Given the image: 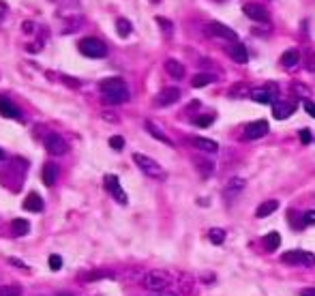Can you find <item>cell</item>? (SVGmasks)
I'll return each mask as SVG.
<instances>
[{
  "label": "cell",
  "mask_w": 315,
  "mask_h": 296,
  "mask_svg": "<svg viewBox=\"0 0 315 296\" xmlns=\"http://www.w3.org/2000/svg\"><path fill=\"white\" fill-rule=\"evenodd\" d=\"M28 230H30V223L26 219H15L11 223V234L13 236H26L28 234Z\"/></svg>",
  "instance_id": "obj_26"
},
{
  "label": "cell",
  "mask_w": 315,
  "mask_h": 296,
  "mask_svg": "<svg viewBox=\"0 0 315 296\" xmlns=\"http://www.w3.org/2000/svg\"><path fill=\"white\" fill-rule=\"evenodd\" d=\"M105 101L107 103H124L129 99V88H118V91H112V93H105Z\"/></svg>",
  "instance_id": "obj_24"
},
{
  "label": "cell",
  "mask_w": 315,
  "mask_h": 296,
  "mask_svg": "<svg viewBox=\"0 0 315 296\" xmlns=\"http://www.w3.org/2000/svg\"><path fill=\"white\" fill-rule=\"evenodd\" d=\"M294 103H290V101H277L275 103V107H273V116L277 120H285V118H290V116L294 114Z\"/></svg>",
  "instance_id": "obj_15"
},
{
  "label": "cell",
  "mask_w": 315,
  "mask_h": 296,
  "mask_svg": "<svg viewBox=\"0 0 315 296\" xmlns=\"http://www.w3.org/2000/svg\"><path fill=\"white\" fill-rule=\"evenodd\" d=\"M148 3H152V5H157V3H159V0H148Z\"/></svg>",
  "instance_id": "obj_48"
},
{
  "label": "cell",
  "mask_w": 315,
  "mask_h": 296,
  "mask_svg": "<svg viewBox=\"0 0 315 296\" xmlns=\"http://www.w3.org/2000/svg\"><path fill=\"white\" fill-rule=\"evenodd\" d=\"M24 208L26 210H30V213H41L43 210V200H41V195L39 193H28V197L24 200Z\"/></svg>",
  "instance_id": "obj_19"
},
{
  "label": "cell",
  "mask_w": 315,
  "mask_h": 296,
  "mask_svg": "<svg viewBox=\"0 0 315 296\" xmlns=\"http://www.w3.org/2000/svg\"><path fill=\"white\" fill-rule=\"evenodd\" d=\"M133 161H135V165H138L140 170L146 176H150V178H157V181H163V178L167 176L165 174V170L161 167L155 159H150V157H146V155H142V152H135L133 155Z\"/></svg>",
  "instance_id": "obj_2"
},
{
  "label": "cell",
  "mask_w": 315,
  "mask_h": 296,
  "mask_svg": "<svg viewBox=\"0 0 315 296\" xmlns=\"http://www.w3.org/2000/svg\"><path fill=\"white\" fill-rule=\"evenodd\" d=\"M275 210H279V202L277 200H268V202H262L257 206V210H255V217L257 219H264V217H270Z\"/></svg>",
  "instance_id": "obj_20"
},
{
  "label": "cell",
  "mask_w": 315,
  "mask_h": 296,
  "mask_svg": "<svg viewBox=\"0 0 315 296\" xmlns=\"http://www.w3.org/2000/svg\"><path fill=\"white\" fill-rule=\"evenodd\" d=\"M144 288L150 292H163L172 285V275L167 271H161V268H155V271H148L144 275Z\"/></svg>",
  "instance_id": "obj_1"
},
{
  "label": "cell",
  "mask_w": 315,
  "mask_h": 296,
  "mask_svg": "<svg viewBox=\"0 0 315 296\" xmlns=\"http://www.w3.org/2000/svg\"><path fill=\"white\" fill-rule=\"evenodd\" d=\"M300 142H302V144H311V142H313V136H311L309 129H300Z\"/></svg>",
  "instance_id": "obj_38"
},
{
  "label": "cell",
  "mask_w": 315,
  "mask_h": 296,
  "mask_svg": "<svg viewBox=\"0 0 315 296\" xmlns=\"http://www.w3.org/2000/svg\"><path fill=\"white\" fill-rule=\"evenodd\" d=\"M101 277H114L112 273H90L86 277V281H97V279H101Z\"/></svg>",
  "instance_id": "obj_40"
},
{
  "label": "cell",
  "mask_w": 315,
  "mask_h": 296,
  "mask_svg": "<svg viewBox=\"0 0 315 296\" xmlns=\"http://www.w3.org/2000/svg\"><path fill=\"white\" fill-rule=\"evenodd\" d=\"M22 30H24V32H32V30H34V24H32V22H24Z\"/></svg>",
  "instance_id": "obj_44"
},
{
  "label": "cell",
  "mask_w": 315,
  "mask_h": 296,
  "mask_svg": "<svg viewBox=\"0 0 315 296\" xmlns=\"http://www.w3.org/2000/svg\"><path fill=\"white\" fill-rule=\"evenodd\" d=\"M245 178H240V176H232L230 181H228V185L223 187V197L228 202H232V200H236V197L245 191Z\"/></svg>",
  "instance_id": "obj_8"
},
{
  "label": "cell",
  "mask_w": 315,
  "mask_h": 296,
  "mask_svg": "<svg viewBox=\"0 0 315 296\" xmlns=\"http://www.w3.org/2000/svg\"><path fill=\"white\" fill-rule=\"evenodd\" d=\"M131 30H133V26L129 20H124V17H118V20H116V32H118L120 37H129Z\"/></svg>",
  "instance_id": "obj_27"
},
{
  "label": "cell",
  "mask_w": 315,
  "mask_h": 296,
  "mask_svg": "<svg viewBox=\"0 0 315 296\" xmlns=\"http://www.w3.org/2000/svg\"><path fill=\"white\" fill-rule=\"evenodd\" d=\"M206 32H210V34H214V37H219V39H228L232 43H236V39H238V34L234 32L232 28H228L225 24H221V22H210L208 26H206Z\"/></svg>",
  "instance_id": "obj_9"
},
{
  "label": "cell",
  "mask_w": 315,
  "mask_h": 296,
  "mask_svg": "<svg viewBox=\"0 0 315 296\" xmlns=\"http://www.w3.org/2000/svg\"><path fill=\"white\" fill-rule=\"evenodd\" d=\"M230 56H232V60L234 62H238V65H245V62L249 60V52H247V48L242 46V43H232V48H230Z\"/></svg>",
  "instance_id": "obj_18"
},
{
  "label": "cell",
  "mask_w": 315,
  "mask_h": 296,
  "mask_svg": "<svg viewBox=\"0 0 315 296\" xmlns=\"http://www.w3.org/2000/svg\"><path fill=\"white\" fill-rule=\"evenodd\" d=\"M212 79H214V77H212L210 73H197V75L193 77V82H191V84H193L195 88H202V86H206V84H210Z\"/></svg>",
  "instance_id": "obj_31"
},
{
  "label": "cell",
  "mask_w": 315,
  "mask_h": 296,
  "mask_svg": "<svg viewBox=\"0 0 315 296\" xmlns=\"http://www.w3.org/2000/svg\"><path fill=\"white\" fill-rule=\"evenodd\" d=\"M180 99V88H176V86H167V88H163L159 95H157V99H155V103L159 105V107H167V105H174L176 101Z\"/></svg>",
  "instance_id": "obj_10"
},
{
  "label": "cell",
  "mask_w": 315,
  "mask_h": 296,
  "mask_svg": "<svg viewBox=\"0 0 315 296\" xmlns=\"http://www.w3.org/2000/svg\"><path fill=\"white\" fill-rule=\"evenodd\" d=\"M208 238H210L212 245H223V240H225V230H223V228H210Z\"/></svg>",
  "instance_id": "obj_29"
},
{
  "label": "cell",
  "mask_w": 315,
  "mask_h": 296,
  "mask_svg": "<svg viewBox=\"0 0 315 296\" xmlns=\"http://www.w3.org/2000/svg\"><path fill=\"white\" fill-rule=\"evenodd\" d=\"M0 159H3V150H0Z\"/></svg>",
  "instance_id": "obj_49"
},
{
  "label": "cell",
  "mask_w": 315,
  "mask_h": 296,
  "mask_svg": "<svg viewBox=\"0 0 315 296\" xmlns=\"http://www.w3.org/2000/svg\"><path fill=\"white\" fill-rule=\"evenodd\" d=\"M242 11H245V15H247V17H251V20H253V22H262V24L270 22V13L266 11V9H264L262 5L249 3V5H245V7H242Z\"/></svg>",
  "instance_id": "obj_11"
},
{
  "label": "cell",
  "mask_w": 315,
  "mask_h": 296,
  "mask_svg": "<svg viewBox=\"0 0 315 296\" xmlns=\"http://www.w3.org/2000/svg\"><path fill=\"white\" fill-rule=\"evenodd\" d=\"M165 71H167V75L174 77V79H183L187 75L185 65H183V62H178V60H174V58L165 60Z\"/></svg>",
  "instance_id": "obj_17"
},
{
  "label": "cell",
  "mask_w": 315,
  "mask_h": 296,
  "mask_svg": "<svg viewBox=\"0 0 315 296\" xmlns=\"http://www.w3.org/2000/svg\"><path fill=\"white\" fill-rule=\"evenodd\" d=\"M152 296H176V294H172V292H155Z\"/></svg>",
  "instance_id": "obj_45"
},
{
  "label": "cell",
  "mask_w": 315,
  "mask_h": 296,
  "mask_svg": "<svg viewBox=\"0 0 315 296\" xmlns=\"http://www.w3.org/2000/svg\"><path fill=\"white\" fill-rule=\"evenodd\" d=\"M178 283H180V290H183V294H191V292H193V279H191V277L185 275Z\"/></svg>",
  "instance_id": "obj_32"
},
{
  "label": "cell",
  "mask_w": 315,
  "mask_h": 296,
  "mask_svg": "<svg viewBox=\"0 0 315 296\" xmlns=\"http://www.w3.org/2000/svg\"><path fill=\"white\" fill-rule=\"evenodd\" d=\"M307 69H309V71H315V54H309V58H307Z\"/></svg>",
  "instance_id": "obj_41"
},
{
  "label": "cell",
  "mask_w": 315,
  "mask_h": 296,
  "mask_svg": "<svg viewBox=\"0 0 315 296\" xmlns=\"http://www.w3.org/2000/svg\"><path fill=\"white\" fill-rule=\"evenodd\" d=\"M253 99L257 103H277V99H279V86L277 84H266L264 88H257V91H253Z\"/></svg>",
  "instance_id": "obj_7"
},
{
  "label": "cell",
  "mask_w": 315,
  "mask_h": 296,
  "mask_svg": "<svg viewBox=\"0 0 315 296\" xmlns=\"http://www.w3.org/2000/svg\"><path fill=\"white\" fill-rule=\"evenodd\" d=\"M56 296H73V294H69V292H62V294H56Z\"/></svg>",
  "instance_id": "obj_47"
},
{
  "label": "cell",
  "mask_w": 315,
  "mask_h": 296,
  "mask_svg": "<svg viewBox=\"0 0 315 296\" xmlns=\"http://www.w3.org/2000/svg\"><path fill=\"white\" fill-rule=\"evenodd\" d=\"M43 144H45V150H48L50 155H54V157H60V155H65V152L69 150L67 140L62 136H58V133H50V136H45Z\"/></svg>",
  "instance_id": "obj_5"
},
{
  "label": "cell",
  "mask_w": 315,
  "mask_h": 296,
  "mask_svg": "<svg viewBox=\"0 0 315 296\" xmlns=\"http://www.w3.org/2000/svg\"><path fill=\"white\" fill-rule=\"evenodd\" d=\"M62 82H65V84H69V86H79V82H77V79H71V77H67V75H62Z\"/></svg>",
  "instance_id": "obj_43"
},
{
  "label": "cell",
  "mask_w": 315,
  "mask_h": 296,
  "mask_svg": "<svg viewBox=\"0 0 315 296\" xmlns=\"http://www.w3.org/2000/svg\"><path fill=\"white\" fill-rule=\"evenodd\" d=\"M79 52L88 58H105L107 56V46L101 39H95V37H86L79 41Z\"/></svg>",
  "instance_id": "obj_3"
},
{
  "label": "cell",
  "mask_w": 315,
  "mask_h": 296,
  "mask_svg": "<svg viewBox=\"0 0 315 296\" xmlns=\"http://www.w3.org/2000/svg\"><path fill=\"white\" fill-rule=\"evenodd\" d=\"M103 185H105L107 193H110L118 204H127L129 202V197H127V193H124V189L120 187V181H118V176H116V174H107Z\"/></svg>",
  "instance_id": "obj_6"
},
{
  "label": "cell",
  "mask_w": 315,
  "mask_h": 296,
  "mask_svg": "<svg viewBox=\"0 0 315 296\" xmlns=\"http://www.w3.org/2000/svg\"><path fill=\"white\" fill-rule=\"evenodd\" d=\"M281 262L292 264V266H315V256L309 253V251H285L281 256Z\"/></svg>",
  "instance_id": "obj_4"
},
{
  "label": "cell",
  "mask_w": 315,
  "mask_h": 296,
  "mask_svg": "<svg viewBox=\"0 0 315 296\" xmlns=\"http://www.w3.org/2000/svg\"><path fill=\"white\" fill-rule=\"evenodd\" d=\"M58 176H60V167L56 165V163H45L43 165V172H41V181L48 185V187H52V185H56V181H58Z\"/></svg>",
  "instance_id": "obj_13"
},
{
  "label": "cell",
  "mask_w": 315,
  "mask_h": 296,
  "mask_svg": "<svg viewBox=\"0 0 315 296\" xmlns=\"http://www.w3.org/2000/svg\"><path fill=\"white\" fill-rule=\"evenodd\" d=\"M0 296H22V288L15 283L9 285H0Z\"/></svg>",
  "instance_id": "obj_30"
},
{
  "label": "cell",
  "mask_w": 315,
  "mask_h": 296,
  "mask_svg": "<svg viewBox=\"0 0 315 296\" xmlns=\"http://www.w3.org/2000/svg\"><path fill=\"white\" fill-rule=\"evenodd\" d=\"M146 131L150 133V136L152 138H157V140H161V142H163V144H167V146H174V142L172 140H169V136H167V133L165 131H161L159 127H157V124L155 122H146Z\"/></svg>",
  "instance_id": "obj_23"
},
{
  "label": "cell",
  "mask_w": 315,
  "mask_h": 296,
  "mask_svg": "<svg viewBox=\"0 0 315 296\" xmlns=\"http://www.w3.org/2000/svg\"><path fill=\"white\" fill-rule=\"evenodd\" d=\"M103 118H107V120H118V118H116V116H114V114H107V112L103 114Z\"/></svg>",
  "instance_id": "obj_46"
},
{
  "label": "cell",
  "mask_w": 315,
  "mask_h": 296,
  "mask_svg": "<svg viewBox=\"0 0 315 296\" xmlns=\"http://www.w3.org/2000/svg\"><path fill=\"white\" fill-rule=\"evenodd\" d=\"M191 144H193L195 148L204 150V152H217V150H219V144H217V142H214V140H208V138H193Z\"/></svg>",
  "instance_id": "obj_21"
},
{
  "label": "cell",
  "mask_w": 315,
  "mask_h": 296,
  "mask_svg": "<svg viewBox=\"0 0 315 296\" xmlns=\"http://www.w3.org/2000/svg\"><path fill=\"white\" fill-rule=\"evenodd\" d=\"M99 88H101V93L105 95V93L118 91V88H127V84H124V79H120V77H107V79H103Z\"/></svg>",
  "instance_id": "obj_22"
},
{
  "label": "cell",
  "mask_w": 315,
  "mask_h": 296,
  "mask_svg": "<svg viewBox=\"0 0 315 296\" xmlns=\"http://www.w3.org/2000/svg\"><path fill=\"white\" fill-rule=\"evenodd\" d=\"M0 114H3L5 118H20V107H17L11 99L0 97Z\"/></svg>",
  "instance_id": "obj_16"
},
{
  "label": "cell",
  "mask_w": 315,
  "mask_h": 296,
  "mask_svg": "<svg viewBox=\"0 0 315 296\" xmlns=\"http://www.w3.org/2000/svg\"><path fill=\"white\" fill-rule=\"evenodd\" d=\"M298 62H300V52H298V50H287L283 56H281V65H283L285 69L296 67Z\"/></svg>",
  "instance_id": "obj_25"
},
{
  "label": "cell",
  "mask_w": 315,
  "mask_h": 296,
  "mask_svg": "<svg viewBox=\"0 0 315 296\" xmlns=\"http://www.w3.org/2000/svg\"><path fill=\"white\" fill-rule=\"evenodd\" d=\"M304 110H307V114L311 116V118H315V103L311 101V99H304Z\"/></svg>",
  "instance_id": "obj_39"
},
{
  "label": "cell",
  "mask_w": 315,
  "mask_h": 296,
  "mask_svg": "<svg viewBox=\"0 0 315 296\" xmlns=\"http://www.w3.org/2000/svg\"><path fill=\"white\" fill-rule=\"evenodd\" d=\"M302 223H304V226H315V210H307V213H304Z\"/></svg>",
  "instance_id": "obj_37"
},
{
  "label": "cell",
  "mask_w": 315,
  "mask_h": 296,
  "mask_svg": "<svg viewBox=\"0 0 315 296\" xmlns=\"http://www.w3.org/2000/svg\"><path fill=\"white\" fill-rule=\"evenodd\" d=\"M193 165L204 178H210L214 174V161L206 157H193Z\"/></svg>",
  "instance_id": "obj_14"
},
{
  "label": "cell",
  "mask_w": 315,
  "mask_h": 296,
  "mask_svg": "<svg viewBox=\"0 0 315 296\" xmlns=\"http://www.w3.org/2000/svg\"><path fill=\"white\" fill-rule=\"evenodd\" d=\"M110 146H112L114 150H122V148H124V138L112 136V138H110Z\"/></svg>",
  "instance_id": "obj_34"
},
{
  "label": "cell",
  "mask_w": 315,
  "mask_h": 296,
  "mask_svg": "<svg viewBox=\"0 0 315 296\" xmlns=\"http://www.w3.org/2000/svg\"><path fill=\"white\" fill-rule=\"evenodd\" d=\"M210 122H212V116H210V114L197 116V118L193 120V124H197V127H210Z\"/></svg>",
  "instance_id": "obj_33"
},
{
  "label": "cell",
  "mask_w": 315,
  "mask_h": 296,
  "mask_svg": "<svg viewBox=\"0 0 315 296\" xmlns=\"http://www.w3.org/2000/svg\"><path fill=\"white\" fill-rule=\"evenodd\" d=\"M157 24L163 28L165 34H172V22H169V20H165V17H157Z\"/></svg>",
  "instance_id": "obj_36"
},
{
  "label": "cell",
  "mask_w": 315,
  "mask_h": 296,
  "mask_svg": "<svg viewBox=\"0 0 315 296\" xmlns=\"http://www.w3.org/2000/svg\"><path fill=\"white\" fill-rule=\"evenodd\" d=\"M298 296H315V288H302Z\"/></svg>",
  "instance_id": "obj_42"
},
{
  "label": "cell",
  "mask_w": 315,
  "mask_h": 296,
  "mask_svg": "<svg viewBox=\"0 0 315 296\" xmlns=\"http://www.w3.org/2000/svg\"><path fill=\"white\" fill-rule=\"evenodd\" d=\"M266 133H268V122L266 120H255V122L247 124L245 138L247 140H259L262 136H266Z\"/></svg>",
  "instance_id": "obj_12"
},
{
  "label": "cell",
  "mask_w": 315,
  "mask_h": 296,
  "mask_svg": "<svg viewBox=\"0 0 315 296\" xmlns=\"http://www.w3.org/2000/svg\"><path fill=\"white\" fill-rule=\"evenodd\" d=\"M264 245H266L268 251H275L279 245H281V236H279V232H270V234H266Z\"/></svg>",
  "instance_id": "obj_28"
},
{
  "label": "cell",
  "mask_w": 315,
  "mask_h": 296,
  "mask_svg": "<svg viewBox=\"0 0 315 296\" xmlns=\"http://www.w3.org/2000/svg\"><path fill=\"white\" fill-rule=\"evenodd\" d=\"M50 268H52V271H60V268H62V258L56 256V253L50 256Z\"/></svg>",
  "instance_id": "obj_35"
}]
</instances>
